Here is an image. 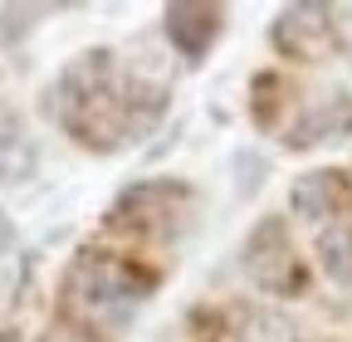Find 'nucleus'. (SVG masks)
Masks as SVG:
<instances>
[{
	"label": "nucleus",
	"mask_w": 352,
	"mask_h": 342,
	"mask_svg": "<svg viewBox=\"0 0 352 342\" xmlns=\"http://www.w3.org/2000/svg\"><path fill=\"white\" fill-rule=\"evenodd\" d=\"M44 113L88 152H118L147 137L166 113V83L127 73L113 49L74 54L44 89Z\"/></svg>",
	"instance_id": "f257e3e1"
},
{
	"label": "nucleus",
	"mask_w": 352,
	"mask_h": 342,
	"mask_svg": "<svg viewBox=\"0 0 352 342\" xmlns=\"http://www.w3.org/2000/svg\"><path fill=\"white\" fill-rule=\"evenodd\" d=\"M157 288V274L138 269L118 260V254H78L74 269H69V284H64V298L69 308L88 323V328H103V332H122L138 308L152 298Z\"/></svg>",
	"instance_id": "f03ea898"
},
{
	"label": "nucleus",
	"mask_w": 352,
	"mask_h": 342,
	"mask_svg": "<svg viewBox=\"0 0 352 342\" xmlns=\"http://www.w3.org/2000/svg\"><path fill=\"white\" fill-rule=\"evenodd\" d=\"M240 264L250 274V284L270 298H298L308 288V269L298 260V249L289 240V225L284 216H264L254 220V230L245 235L240 244Z\"/></svg>",
	"instance_id": "7ed1b4c3"
},
{
	"label": "nucleus",
	"mask_w": 352,
	"mask_h": 342,
	"mask_svg": "<svg viewBox=\"0 0 352 342\" xmlns=\"http://www.w3.org/2000/svg\"><path fill=\"white\" fill-rule=\"evenodd\" d=\"M186 216H191V186L186 181H138V186H127L113 201L108 225L132 230V235L171 240L176 230L186 225Z\"/></svg>",
	"instance_id": "20e7f679"
},
{
	"label": "nucleus",
	"mask_w": 352,
	"mask_h": 342,
	"mask_svg": "<svg viewBox=\"0 0 352 342\" xmlns=\"http://www.w3.org/2000/svg\"><path fill=\"white\" fill-rule=\"evenodd\" d=\"M270 45L294 59V64H328L342 45L338 34V10L318 5V0H298V5H284L270 25Z\"/></svg>",
	"instance_id": "39448f33"
},
{
	"label": "nucleus",
	"mask_w": 352,
	"mask_h": 342,
	"mask_svg": "<svg viewBox=\"0 0 352 342\" xmlns=\"http://www.w3.org/2000/svg\"><path fill=\"white\" fill-rule=\"evenodd\" d=\"M162 30H166V45L182 54L186 64H201V59L220 45L226 10H220V5H206V0H176V5L162 10Z\"/></svg>",
	"instance_id": "423d86ee"
},
{
	"label": "nucleus",
	"mask_w": 352,
	"mask_h": 342,
	"mask_svg": "<svg viewBox=\"0 0 352 342\" xmlns=\"http://www.w3.org/2000/svg\"><path fill=\"white\" fill-rule=\"evenodd\" d=\"M289 210L308 225H342L352 210V181L347 171H308L289 191Z\"/></svg>",
	"instance_id": "0eeeda50"
},
{
	"label": "nucleus",
	"mask_w": 352,
	"mask_h": 342,
	"mask_svg": "<svg viewBox=\"0 0 352 342\" xmlns=\"http://www.w3.org/2000/svg\"><path fill=\"white\" fill-rule=\"evenodd\" d=\"M347 137H352V93H338V98L314 103V108L289 127V147L294 152L323 147V142H347Z\"/></svg>",
	"instance_id": "6e6552de"
},
{
	"label": "nucleus",
	"mask_w": 352,
	"mask_h": 342,
	"mask_svg": "<svg viewBox=\"0 0 352 342\" xmlns=\"http://www.w3.org/2000/svg\"><path fill=\"white\" fill-rule=\"evenodd\" d=\"M39 171V147L20 113L0 108V186H25Z\"/></svg>",
	"instance_id": "1a4fd4ad"
},
{
	"label": "nucleus",
	"mask_w": 352,
	"mask_h": 342,
	"mask_svg": "<svg viewBox=\"0 0 352 342\" xmlns=\"http://www.w3.org/2000/svg\"><path fill=\"white\" fill-rule=\"evenodd\" d=\"M318 260H323V274L342 288H352V225H328L318 235Z\"/></svg>",
	"instance_id": "9d476101"
},
{
	"label": "nucleus",
	"mask_w": 352,
	"mask_h": 342,
	"mask_svg": "<svg viewBox=\"0 0 352 342\" xmlns=\"http://www.w3.org/2000/svg\"><path fill=\"white\" fill-rule=\"evenodd\" d=\"M230 337L235 342H298V328L279 308H250Z\"/></svg>",
	"instance_id": "9b49d317"
},
{
	"label": "nucleus",
	"mask_w": 352,
	"mask_h": 342,
	"mask_svg": "<svg viewBox=\"0 0 352 342\" xmlns=\"http://www.w3.org/2000/svg\"><path fill=\"white\" fill-rule=\"evenodd\" d=\"M284 93V78L274 73V69H264V73H254V83H250V113H254V122L270 133V127L279 122V98Z\"/></svg>",
	"instance_id": "f8f14e48"
},
{
	"label": "nucleus",
	"mask_w": 352,
	"mask_h": 342,
	"mask_svg": "<svg viewBox=\"0 0 352 342\" xmlns=\"http://www.w3.org/2000/svg\"><path fill=\"white\" fill-rule=\"evenodd\" d=\"M34 342H88V332H83V328H74V323H54L50 332H39Z\"/></svg>",
	"instance_id": "ddd939ff"
},
{
	"label": "nucleus",
	"mask_w": 352,
	"mask_h": 342,
	"mask_svg": "<svg viewBox=\"0 0 352 342\" xmlns=\"http://www.w3.org/2000/svg\"><path fill=\"white\" fill-rule=\"evenodd\" d=\"M10 249H15V225H10V216H6V210H0V260H6Z\"/></svg>",
	"instance_id": "4468645a"
}]
</instances>
